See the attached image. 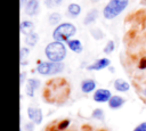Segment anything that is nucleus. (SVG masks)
<instances>
[{"label":"nucleus","mask_w":146,"mask_h":131,"mask_svg":"<svg viewBox=\"0 0 146 131\" xmlns=\"http://www.w3.org/2000/svg\"><path fill=\"white\" fill-rule=\"evenodd\" d=\"M114 88H115V90H117V91L125 92V91L129 90L130 85H129V83L125 82L124 80H122V79H117V80L114 81Z\"/></svg>","instance_id":"f8f14e48"},{"label":"nucleus","mask_w":146,"mask_h":131,"mask_svg":"<svg viewBox=\"0 0 146 131\" xmlns=\"http://www.w3.org/2000/svg\"><path fill=\"white\" fill-rule=\"evenodd\" d=\"M112 95L110 92V90L106 89H98L95 93H94V100L97 103H105L111 99Z\"/></svg>","instance_id":"39448f33"},{"label":"nucleus","mask_w":146,"mask_h":131,"mask_svg":"<svg viewBox=\"0 0 146 131\" xmlns=\"http://www.w3.org/2000/svg\"><path fill=\"white\" fill-rule=\"evenodd\" d=\"M38 41H39V34H38V33H35V32H31V33L26 34L25 42H26L29 46L33 47V46H35V44L38 43Z\"/></svg>","instance_id":"dca6fc26"},{"label":"nucleus","mask_w":146,"mask_h":131,"mask_svg":"<svg viewBox=\"0 0 146 131\" xmlns=\"http://www.w3.org/2000/svg\"><path fill=\"white\" fill-rule=\"evenodd\" d=\"M21 6H22V7L24 6V0H21Z\"/></svg>","instance_id":"c85d7f7f"},{"label":"nucleus","mask_w":146,"mask_h":131,"mask_svg":"<svg viewBox=\"0 0 146 131\" xmlns=\"http://www.w3.org/2000/svg\"><path fill=\"white\" fill-rule=\"evenodd\" d=\"M33 28H34V24L31 21H23L21 23V31H22V33L29 34V33L33 32Z\"/></svg>","instance_id":"2eb2a0df"},{"label":"nucleus","mask_w":146,"mask_h":131,"mask_svg":"<svg viewBox=\"0 0 146 131\" xmlns=\"http://www.w3.org/2000/svg\"><path fill=\"white\" fill-rule=\"evenodd\" d=\"M68 124H70V121H68V120H64V121L59 122L58 129H59V130H64V129H66V128L68 126Z\"/></svg>","instance_id":"4be33fe9"},{"label":"nucleus","mask_w":146,"mask_h":131,"mask_svg":"<svg viewBox=\"0 0 146 131\" xmlns=\"http://www.w3.org/2000/svg\"><path fill=\"white\" fill-rule=\"evenodd\" d=\"M90 34H91V36H92L94 39H96V40H100V39L104 38V33H103V31H102L100 28H92V30L90 31Z\"/></svg>","instance_id":"a211bd4d"},{"label":"nucleus","mask_w":146,"mask_h":131,"mask_svg":"<svg viewBox=\"0 0 146 131\" xmlns=\"http://www.w3.org/2000/svg\"><path fill=\"white\" fill-rule=\"evenodd\" d=\"M114 42L112 41V40H110L107 43H106V46H105V48H104V52L105 54H111L113 50H114Z\"/></svg>","instance_id":"aec40b11"},{"label":"nucleus","mask_w":146,"mask_h":131,"mask_svg":"<svg viewBox=\"0 0 146 131\" xmlns=\"http://www.w3.org/2000/svg\"><path fill=\"white\" fill-rule=\"evenodd\" d=\"M44 54L47 58L51 62H62L66 57V47L62 41H54L48 43L44 49Z\"/></svg>","instance_id":"f257e3e1"},{"label":"nucleus","mask_w":146,"mask_h":131,"mask_svg":"<svg viewBox=\"0 0 146 131\" xmlns=\"http://www.w3.org/2000/svg\"><path fill=\"white\" fill-rule=\"evenodd\" d=\"M141 3H143V5H146V0H143V1H141Z\"/></svg>","instance_id":"c756f323"},{"label":"nucleus","mask_w":146,"mask_h":131,"mask_svg":"<svg viewBox=\"0 0 146 131\" xmlns=\"http://www.w3.org/2000/svg\"><path fill=\"white\" fill-rule=\"evenodd\" d=\"M24 76H25V73H21V80H19L21 84H22V83H23V81H24Z\"/></svg>","instance_id":"bb28decb"},{"label":"nucleus","mask_w":146,"mask_h":131,"mask_svg":"<svg viewBox=\"0 0 146 131\" xmlns=\"http://www.w3.org/2000/svg\"><path fill=\"white\" fill-rule=\"evenodd\" d=\"M76 33V27L71 23L59 24L52 32V38L56 41H68Z\"/></svg>","instance_id":"7ed1b4c3"},{"label":"nucleus","mask_w":146,"mask_h":131,"mask_svg":"<svg viewBox=\"0 0 146 131\" xmlns=\"http://www.w3.org/2000/svg\"><path fill=\"white\" fill-rule=\"evenodd\" d=\"M138 67H139L140 69H145V68H146V57H143V58L140 59Z\"/></svg>","instance_id":"b1692460"},{"label":"nucleus","mask_w":146,"mask_h":131,"mask_svg":"<svg viewBox=\"0 0 146 131\" xmlns=\"http://www.w3.org/2000/svg\"><path fill=\"white\" fill-rule=\"evenodd\" d=\"M63 0H44V5L47 8H55L60 6Z\"/></svg>","instance_id":"6ab92c4d"},{"label":"nucleus","mask_w":146,"mask_h":131,"mask_svg":"<svg viewBox=\"0 0 146 131\" xmlns=\"http://www.w3.org/2000/svg\"><path fill=\"white\" fill-rule=\"evenodd\" d=\"M54 131H56V130H54Z\"/></svg>","instance_id":"2f4dec72"},{"label":"nucleus","mask_w":146,"mask_h":131,"mask_svg":"<svg viewBox=\"0 0 146 131\" xmlns=\"http://www.w3.org/2000/svg\"><path fill=\"white\" fill-rule=\"evenodd\" d=\"M133 131H146V122H143L140 123Z\"/></svg>","instance_id":"393cba45"},{"label":"nucleus","mask_w":146,"mask_h":131,"mask_svg":"<svg viewBox=\"0 0 146 131\" xmlns=\"http://www.w3.org/2000/svg\"><path fill=\"white\" fill-rule=\"evenodd\" d=\"M39 11V0H27L25 3V13L29 16H34Z\"/></svg>","instance_id":"0eeeda50"},{"label":"nucleus","mask_w":146,"mask_h":131,"mask_svg":"<svg viewBox=\"0 0 146 131\" xmlns=\"http://www.w3.org/2000/svg\"><path fill=\"white\" fill-rule=\"evenodd\" d=\"M67 13L71 17H78L81 13V7L78 3H70L67 7Z\"/></svg>","instance_id":"4468645a"},{"label":"nucleus","mask_w":146,"mask_h":131,"mask_svg":"<svg viewBox=\"0 0 146 131\" xmlns=\"http://www.w3.org/2000/svg\"><path fill=\"white\" fill-rule=\"evenodd\" d=\"M67 46H68V48H70L72 51H74V52H76V54L81 52L82 49H83V47H82L80 40H76V39L68 40V41H67Z\"/></svg>","instance_id":"9b49d317"},{"label":"nucleus","mask_w":146,"mask_h":131,"mask_svg":"<svg viewBox=\"0 0 146 131\" xmlns=\"http://www.w3.org/2000/svg\"><path fill=\"white\" fill-rule=\"evenodd\" d=\"M97 17H98V10H97L96 8L89 10V11L87 13L86 17H84V21H83L84 25H89V24L94 23V22L97 19Z\"/></svg>","instance_id":"1a4fd4ad"},{"label":"nucleus","mask_w":146,"mask_h":131,"mask_svg":"<svg viewBox=\"0 0 146 131\" xmlns=\"http://www.w3.org/2000/svg\"><path fill=\"white\" fill-rule=\"evenodd\" d=\"M34 124H35V123H34ZM34 124H33V123H27V124L25 125V130H26V131H33Z\"/></svg>","instance_id":"a878e982"},{"label":"nucleus","mask_w":146,"mask_h":131,"mask_svg":"<svg viewBox=\"0 0 146 131\" xmlns=\"http://www.w3.org/2000/svg\"><path fill=\"white\" fill-rule=\"evenodd\" d=\"M123 104H124V99H123L122 97H120V96H113V97H111V99L108 100L110 107H111V108H114V109L121 107Z\"/></svg>","instance_id":"ddd939ff"},{"label":"nucleus","mask_w":146,"mask_h":131,"mask_svg":"<svg viewBox=\"0 0 146 131\" xmlns=\"http://www.w3.org/2000/svg\"><path fill=\"white\" fill-rule=\"evenodd\" d=\"M29 52H30V50L27 49V48H21V55H19V57H21V62L24 59V57L25 56H27L29 55Z\"/></svg>","instance_id":"5701e85b"},{"label":"nucleus","mask_w":146,"mask_h":131,"mask_svg":"<svg viewBox=\"0 0 146 131\" xmlns=\"http://www.w3.org/2000/svg\"><path fill=\"white\" fill-rule=\"evenodd\" d=\"M96 88V82L94 80H84L81 83V90L86 93H89L91 91H94Z\"/></svg>","instance_id":"9d476101"},{"label":"nucleus","mask_w":146,"mask_h":131,"mask_svg":"<svg viewBox=\"0 0 146 131\" xmlns=\"http://www.w3.org/2000/svg\"><path fill=\"white\" fill-rule=\"evenodd\" d=\"M90 1H91V2H95V3H96V2H99L100 0H90Z\"/></svg>","instance_id":"cd10ccee"},{"label":"nucleus","mask_w":146,"mask_h":131,"mask_svg":"<svg viewBox=\"0 0 146 131\" xmlns=\"http://www.w3.org/2000/svg\"><path fill=\"white\" fill-rule=\"evenodd\" d=\"M60 19H62V15L59 13H52V14H50L48 21H49L50 25H57L60 22Z\"/></svg>","instance_id":"f3484780"},{"label":"nucleus","mask_w":146,"mask_h":131,"mask_svg":"<svg viewBox=\"0 0 146 131\" xmlns=\"http://www.w3.org/2000/svg\"><path fill=\"white\" fill-rule=\"evenodd\" d=\"M110 64H111V62L108 58H100V59H97L94 64L89 65L87 68L89 71H99V69H103V68L110 66Z\"/></svg>","instance_id":"6e6552de"},{"label":"nucleus","mask_w":146,"mask_h":131,"mask_svg":"<svg viewBox=\"0 0 146 131\" xmlns=\"http://www.w3.org/2000/svg\"><path fill=\"white\" fill-rule=\"evenodd\" d=\"M144 93H145V95H146V90H145V91H144Z\"/></svg>","instance_id":"7c9ffc66"},{"label":"nucleus","mask_w":146,"mask_h":131,"mask_svg":"<svg viewBox=\"0 0 146 131\" xmlns=\"http://www.w3.org/2000/svg\"><path fill=\"white\" fill-rule=\"evenodd\" d=\"M129 5V0H110L103 10V15L106 19H113L119 16Z\"/></svg>","instance_id":"f03ea898"},{"label":"nucleus","mask_w":146,"mask_h":131,"mask_svg":"<svg viewBox=\"0 0 146 131\" xmlns=\"http://www.w3.org/2000/svg\"><path fill=\"white\" fill-rule=\"evenodd\" d=\"M27 115L31 118V121L35 124H40L42 122V112L40 108H34V107H30L27 109Z\"/></svg>","instance_id":"423d86ee"},{"label":"nucleus","mask_w":146,"mask_h":131,"mask_svg":"<svg viewBox=\"0 0 146 131\" xmlns=\"http://www.w3.org/2000/svg\"><path fill=\"white\" fill-rule=\"evenodd\" d=\"M64 64L62 62H48V63H40L36 67L38 73L42 75H54L60 73L64 69Z\"/></svg>","instance_id":"20e7f679"},{"label":"nucleus","mask_w":146,"mask_h":131,"mask_svg":"<svg viewBox=\"0 0 146 131\" xmlns=\"http://www.w3.org/2000/svg\"><path fill=\"white\" fill-rule=\"evenodd\" d=\"M92 117L97 120H104V112L102 109H95L92 112Z\"/></svg>","instance_id":"412c9836"}]
</instances>
